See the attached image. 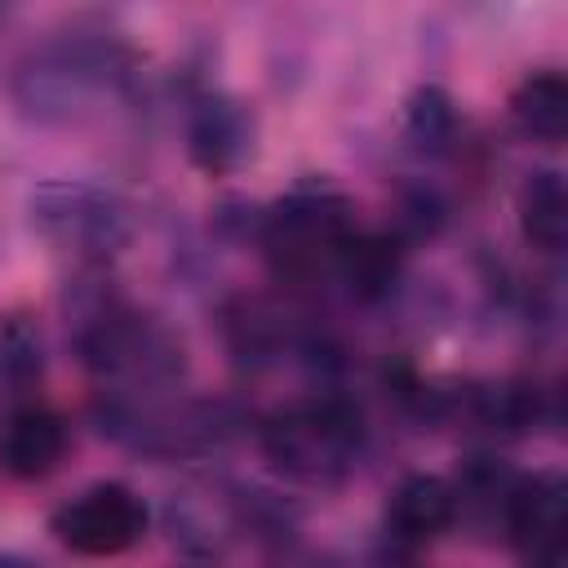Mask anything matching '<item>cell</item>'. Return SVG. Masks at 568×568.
Listing matches in <instances>:
<instances>
[{
	"label": "cell",
	"mask_w": 568,
	"mask_h": 568,
	"mask_svg": "<svg viewBox=\"0 0 568 568\" xmlns=\"http://www.w3.org/2000/svg\"><path fill=\"white\" fill-rule=\"evenodd\" d=\"M133 80V53L106 31H62L27 49L13 67V106L36 124H84L120 102Z\"/></svg>",
	"instance_id": "6da1fadb"
},
{
	"label": "cell",
	"mask_w": 568,
	"mask_h": 568,
	"mask_svg": "<svg viewBox=\"0 0 568 568\" xmlns=\"http://www.w3.org/2000/svg\"><path fill=\"white\" fill-rule=\"evenodd\" d=\"M355 226V204L342 186L328 178H302L262 209L257 248L280 284L311 288L333 280V262Z\"/></svg>",
	"instance_id": "7a4b0ae2"
},
{
	"label": "cell",
	"mask_w": 568,
	"mask_h": 568,
	"mask_svg": "<svg viewBox=\"0 0 568 568\" xmlns=\"http://www.w3.org/2000/svg\"><path fill=\"white\" fill-rule=\"evenodd\" d=\"M257 439H262V457L284 479L306 488H333L355 475L368 444V426L355 399L337 390H315L275 408L262 422Z\"/></svg>",
	"instance_id": "3957f363"
},
{
	"label": "cell",
	"mask_w": 568,
	"mask_h": 568,
	"mask_svg": "<svg viewBox=\"0 0 568 568\" xmlns=\"http://www.w3.org/2000/svg\"><path fill=\"white\" fill-rule=\"evenodd\" d=\"M27 213L36 235L75 266H111L133 240V209L124 195L84 178L40 182L27 200Z\"/></svg>",
	"instance_id": "277c9868"
},
{
	"label": "cell",
	"mask_w": 568,
	"mask_h": 568,
	"mask_svg": "<svg viewBox=\"0 0 568 568\" xmlns=\"http://www.w3.org/2000/svg\"><path fill=\"white\" fill-rule=\"evenodd\" d=\"M151 528V506L138 488L120 479H98L67 497L49 515V532L58 546H67L80 559H115L133 550Z\"/></svg>",
	"instance_id": "5b68a950"
},
{
	"label": "cell",
	"mask_w": 568,
	"mask_h": 568,
	"mask_svg": "<svg viewBox=\"0 0 568 568\" xmlns=\"http://www.w3.org/2000/svg\"><path fill=\"white\" fill-rule=\"evenodd\" d=\"M519 564L550 568L568 550V484L555 470H532L515 475L506 510H501V532H497Z\"/></svg>",
	"instance_id": "8992f818"
},
{
	"label": "cell",
	"mask_w": 568,
	"mask_h": 568,
	"mask_svg": "<svg viewBox=\"0 0 568 568\" xmlns=\"http://www.w3.org/2000/svg\"><path fill=\"white\" fill-rule=\"evenodd\" d=\"M253 151H257V120L240 98L222 89H200L186 102V155L200 173L226 178L244 169Z\"/></svg>",
	"instance_id": "52a82bcc"
},
{
	"label": "cell",
	"mask_w": 568,
	"mask_h": 568,
	"mask_svg": "<svg viewBox=\"0 0 568 568\" xmlns=\"http://www.w3.org/2000/svg\"><path fill=\"white\" fill-rule=\"evenodd\" d=\"M71 457V426L36 395L13 399L0 422V470L18 484H40Z\"/></svg>",
	"instance_id": "ba28073f"
},
{
	"label": "cell",
	"mask_w": 568,
	"mask_h": 568,
	"mask_svg": "<svg viewBox=\"0 0 568 568\" xmlns=\"http://www.w3.org/2000/svg\"><path fill=\"white\" fill-rule=\"evenodd\" d=\"M453 528H457L453 479H444V475H408V479H399V488L390 493L386 515H382V537H386L390 555H399V559L426 555Z\"/></svg>",
	"instance_id": "9c48e42d"
},
{
	"label": "cell",
	"mask_w": 568,
	"mask_h": 568,
	"mask_svg": "<svg viewBox=\"0 0 568 568\" xmlns=\"http://www.w3.org/2000/svg\"><path fill=\"white\" fill-rule=\"evenodd\" d=\"M404 257H408V244L395 231L355 226L351 240L342 244L337 262H333V280L342 284V293L351 302L382 306L404 280Z\"/></svg>",
	"instance_id": "30bf717a"
},
{
	"label": "cell",
	"mask_w": 568,
	"mask_h": 568,
	"mask_svg": "<svg viewBox=\"0 0 568 568\" xmlns=\"http://www.w3.org/2000/svg\"><path fill=\"white\" fill-rule=\"evenodd\" d=\"M515 213H519V235L528 248H537L546 257L564 253V244H568V186H564L559 169H532L519 186Z\"/></svg>",
	"instance_id": "8fae6325"
},
{
	"label": "cell",
	"mask_w": 568,
	"mask_h": 568,
	"mask_svg": "<svg viewBox=\"0 0 568 568\" xmlns=\"http://www.w3.org/2000/svg\"><path fill=\"white\" fill-rule=\"evenodd\" d=\"M510 124L541 146H559L568 133V80L559 67L528 71L510 93Z\"/></svg>",
	"instance_id": "7c38bea8"
},
{
	"label": "cell",
	"mask_w": 568,
	"mask_h": 568,
	"mask_svg": "<svg viewBox=\"0 0 568 568\" xmlns=\"http://www.w3.org/2000/svg\"><path fill=\"white\" fill-rule=\"evenodd\" d=\"M515 466H506L501 457L493 453H470L457 475H453V493H457V524H488L501 532V510H506V497H510V484H515Z\"/></svg>",
	"instance_id": "4fadbf2b"
},
{
	"label": "cell",
	"mask_w": 568,
	"mask_h": 568,
	"mask_svg": "<svg viewBox=\"0 0 568 568\" xmlns=\"http://www.w3.org/2000/svg\"><path fill=\"white\" fill-rule=\"evenodd\" d=\"M44 382V333L31 315H0V390L9 399L36 395Z\"/></svg>",
	"instance_id": "5bb4252c"
},
{
	"label": "cell",
	"mask_w": 568,
	"mask_h": 568,
	"mask_svg": "<svg viewBox=\"0 0 568 568\" xmlns=\"http://www.w3.org/2000/svg\"><path fill=\"white\" fill-rule=\"evenodd\" d=\"M462 111L448 98V89L439 84H422L413 89L408 106H404V138L422 151V155H448L462 146Z\"/></svg>",
	"instance_id": "9a60e30c"
}]
</instances>
